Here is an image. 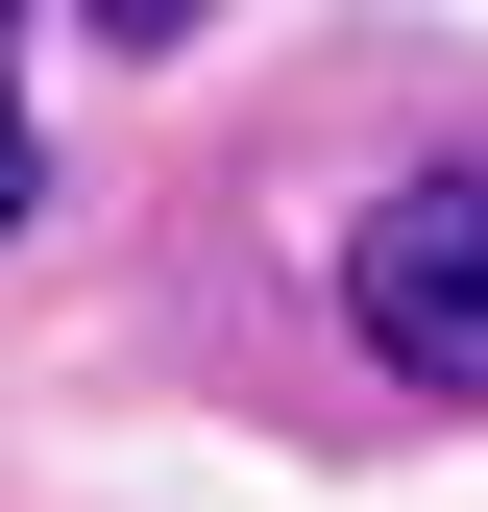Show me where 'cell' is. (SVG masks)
Here are the masks:
<instances>
[{"instance_id":"3","label":"cell","mask_w":488,"mask_h":512,"mask_svg":"<svg viewBox=\"0 0 488 512\" xmlns=\"http://www.w3.org/2000/svg\"><path fill=\"white\" fill-rule=\"evenodd\" d=\"M0 220H25V122H0Z\"/></svg>"},{"instance_id":"2","label":"cell","mask_w":488,"mask_h":512,"mask_svg":"<svg viewBox=\"0 0 488 512\" xmlns=\"http://www.w3.org/2000/svg\"><path fill=\"white\" fill-rule=\"evenodd\" d=\"M0 122H25V0H0Z\"/></svg>"},{"instance_id":"1","label":"cell","mask_w":488,"mask_h":512,"mask_svg":"<svg viewBox=\"0 0 488 512\" xmlns=\"http://www.w3.org/2000/svg\"><path fill=\"white\" fill-rule=\"evenodd\" d=\"M342 317L415 391H488V171H391V196L342 220Z\"/></svg>"}]
</instances>
